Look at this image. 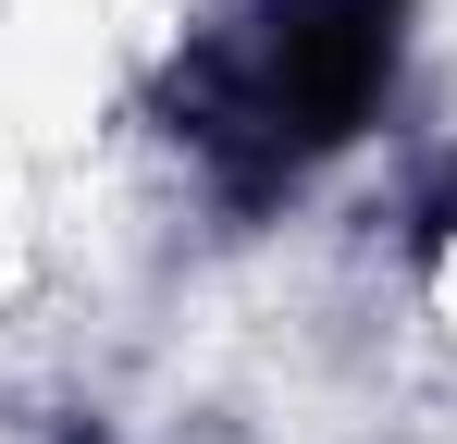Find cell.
I'll list each match as a JSON object with an SVG mask.
<instances>
[{
  "label": "cell",
  "mask_w": 457,
  "mask_h": 444,
  "mask_svg": "<svg viewBox=\"0 0 457 444\" xmlns=\"http://www.w3.org/2000/svg\"><path fill=\"white\" fill-rule=\"evenodd\" d=\"M433 222H457V173H445V185H433Z\"/></svg>",
  "instance_id": "obj_1"
}]
</instances>
